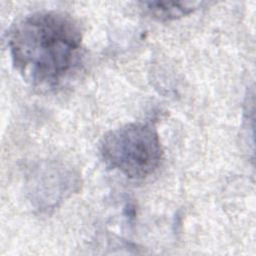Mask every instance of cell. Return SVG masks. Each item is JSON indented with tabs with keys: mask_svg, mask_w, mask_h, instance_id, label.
I'll use <instances>...</instances> for the list:
<instances>
[{
	"mask_svg": "<svg viewBox=\"0 0 256 256\" xmlns=\"http://www.w3.org/2000/svg\"><path fill=\"white\" fill-rule=\"evenodd\" d=\"M8 47L15 69L31 86L59 87L82 60V33L77 21L59 11L24 16L10 28Z\"/></svg>",
	"mask_w": 256,
	"mask_h": 256,
	"instance_id": "cell-1",
	"label": "cell"
},
{
	"mask_svg": "<svg viewBox=\"0 0 256 256\" xmlns=\"http://www.w3.org/2000/svg\"><path fill=\"white\" fill-rule=\"evenodd\" d=\"M105 165L133 180H143L160 167L163 149L149 123H130L106 133L100 143Z\"/></svg>",
	"mask_w": 256,
	"mask_h": 256,
	"instance_id": "cell-2",
	"label": "cell"
},
{
	"mask_svg": "<svg viewBox=\"0 0 256 256\" xmlns=\"http://www.w3.org/2000/svg\"><path fill=\"white\" fill-rule=\"evenodd\" d=\"M147 11L156 19L161 21L174 20L192 13L201 3L198 2H168L152 1L145 2Z\"/></svg>",
	"mask_w": 256,
	"mask_h": 256,
	"instance_id": "cell-3",
	"label": "cell"
}]
</instances>
